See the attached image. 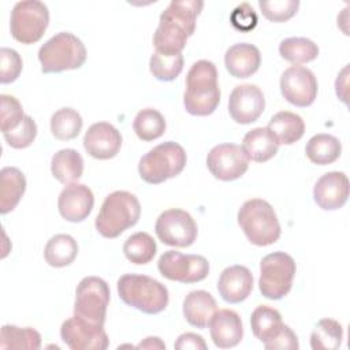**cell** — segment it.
Masks as SVG:
<instances>
[{
	"mask_svg": "<svg viewBox=\"0 0 350 350\" xmlns=\"http://www.w3.org/2000/svg\"><path fill=\"white\" fill-rule=\"evenodd\" d=\"M154 231L157 238L168 246L187 247L197 239V223L183 209H167L156 220Z\"/></svg>",
	"mask_w": 350,
	"mask_h": 350,
	"instance_id": "12",
	"label": "cell"
},
{
	"mask_svg": "<svg viewBox=\"0 0 350 350\" xmlns=\"http://www.w3.org/2000/svg\"><path fill=\"white\" fill-rule=\"evenodd\" d=\"M83 148L94 159L115 157L122 146V135L115 126L107 122L93 123L83 135Z\"/></svg>",
	"mask_w": 350,
	"mask_h": 350,
	"instance_id": "17",
	"label": "cell"
},
{
	"mask_svg": "<svg viewBox=\"0 0 350 350\" xmlns=\"http://www.w3.org/2000/svg\"><path fill=\"white\" fill-rule=\"evenodd\" d=\"M139 349H152V347H159V349H164L165 345L160 340V338H156V336H149V338H145L144 342H141L138 345Z\"/></svg>",
	"mask_w": 350,
	"mask_h": 350,
	"instance_id": "45",
	"label": "cell"
},
{
	"mask_svg": "<svg viewBox=\"0 0 350 350\" xmlns=\"http://www.w3.org/2000/svg\"><path fill=\"white\" fill-rule=\"evenodd\" d=\"M22 57L15 49L1 48L0 49V82L11 83L18 79L22 72Z\"/></svg>",
	"mask_w": 350,
	"mask_h": 350,
	"instance_id": "41",
	"label": "cell"
},
{
	"mask_svg": "<svg viewBox=\"0 0 350 350\" xmlns=\"http://www.w3.org/2000/svg\"><path fill=\"white\" fill-rule=\"evenodd\" d=\"M283 321L280 313L267 305L257 306L250 316V325L254 336L262 342H269L280 329Z\"/></svg>",
	"mask_w": 350,
	"mask_h": 350,
	"instance_id": "30",
	"label": "cell"
},
{
	"mask_svg": "<svg viewBox=\"0 0 350 350\" xmlns=\"http://www.w3.org/2000/svg\"><path fill=\"white\" fill-rule=\"evenodd\" d=\"M109 295V286L104 279L97 276L83 278L75 290L74 314L104 325Z\"/></svg>",
	"mask_w": 350,
	"mask_h": 350,
	"instance_id": "10",
	"label": "cell"
},
{
	"mask_svg": "<svg viewBox=\"0 0 350 350\" xmlns=\"http://www.w3.org/2000/svg\"><path fill=\"white\" fill-rule=\"evenodd\" d=\"M201 0H172L161 12L153 34L156 52L163 55L182 53L187 38L196 30V21L202 11Z\"/></svg>",
	"mask_w": 350,
	"mask_h": 350,
	"instance_id": "1",
	"label": "cell"
},
{
	"mask_svg": "<svg viewBox=\"0 0 350 350\" xmlns=\"http://www.w3.org/2000/svg\"><path fill=\"white\" fill-rule=\"evenodd\" d=\"M1 131L7 133L14 130L22 122L25 113L22 104L18 101L16 97L10 94H1Z\"/></svg>",
	"mask_w": 350,
	"mask_h": 350,
	"instance_id": "40",
	"label": "cell"
},
{
	"mask_svg": "<svg viewBox=\"0 0 350 350\" xmlns=\"http://www.w3.org/2000/svg\"><path fill=\"white\" fill-rule=\"evenodd\" d=\"M38 60L44 74L77 70L86 62V48L77 36L62 31L41 45Z\"/></svg>",
	"mask_w": 350,
	"mask_h": 350,
	"instance_id": "6",
	"label": "cell"
},
{
	"mask_svg": "<svg viewBox=\"0 0 350 350\" xmlns=\"http://www.w3.org/2000/svg\"><path fill=\"white\" fill-rule=\"evenodd\" d=\"M267 129L279 145H291L302 138L305 123L299 115L290 111H280L269 119Z\"/></svg>",
	"mask_w": 350,
	"mask_h": 350,
	"instance_id": "26",
	"label": "cell"
},
{
	"mask_svg": "<svg viewBox=\"0 0 350 350\" xmlns=\"http://www.w3.org/2000/svg\"><path fill=\"white\" fill-rule=\"evenodd\" d=\"M174 347L178 349V350H187V349L205 350L206 343H205V340L202 339L201 335H197V334H193V332H186V334H182L176 339Z\"/></svg>",
	"mask_w": 350,
	"mask_h": 350,
	"instance_id": "44",
	"label": "cell"
},
{
	"mask_svg": "<svg viewBox=\"0 0 350 350\" xmlns=\"http://www.w3.org/2000/svg\"><path fill=\"white\" fill-rule=\"evenodd\" d=\"M241 148L249 160L265 163L278 153L279 144L267 127H256L245 134Z\"/></svg>",
	"mask_w": 350,
	"mask_h": 350,
	"instance_id": "24",
	"label": "cell"
},
{
	"mask_svg": "<svg viewBox=\"0 0 350 350\" xmlns=\"http://www.w3.org/2000/svg\"><path fill=\"white\" fill-rule=\"evenodd\" d=\"M265 98L261 89L252 83L238 85L228 98V112L234 122L249 124L256 122L264 112Z\"/></svg>",
	"mask_w": 350,
	"mask_h": 350,
	"instance_id": "16",
	"label": "cell"
},
{
	"mask_svg": "<svg viewBox=\"0 0 350 350\" xmlns=\"http://www.w3.org/2000/svg\"><path fill=\"white\" fill-rule=\"evenodd\" d=\"M258 7L262 15L271 22H286L293 18L299 7L298 0H260Z\"/></svg>",
	"mask_w": 350,
	"mask_h": 350,
	"instance_id": "39",
	"label": "cell"
},
{
	"mask_svg": "<svg viewBox=\"0 0 350 350\" xmlns=\"http://www.w3.org/2000/svg\"><path fill=\"white\" fill-rule=\"evenodd\" d=\"M206 167L211 174L223 182L241 178L249 167V159L237 144H219L206 156Z\"/></svg>",
	"mask_w": 350,
	"mask_h": 350,
	"instance_id": "14",
	"label": "cell"
},
{
	"mask_svg": "<svg viewBox=\"0 0 350 350\" xmlns=\"http://www.w3.org/2000/svg\"><path fill=\"white\" fill-rule=\"evenodd\" d=\"M83 120L78 111L70 107L57 109L51 116V133L56 139L70 141L78 137Z\"/></svg>",
	"mask_w": 350,
	"mask_h": 350,
	"instance_id": "32",
	"label": "cell"
},
{
	"mask_svg": "<svg viewBox=\"0 0 350 350\" xmlns=\"http://www.w3.org/2000/svg\"><path fill=\"white\" fill-rule=\"evenodd\" d=\"M78 254V243L68 234H57L52 237L44 249L45 261L55 268L70 265Z\"/></svg>",
	"mask_w": 350,
	"mask_h": 350,
	"instance_id": "29",
	"label": "cell"
},
{
	"mask_svg": "<svg viewBox=\"0 0 350 350\" xmlns=\"http://www.w3.org/2000/svg\"><path fill=\"white\" fill-rule=\"evenodd\" d=\"M317 79L314 74L304 66H291L280 77L282 96L295 107H309L317 97Z\"/></svg>",
	"mask_w": 350,
	"mask_h": 350,
	"instance_id": "15",
	"label": "cell"
},
{
	"mask_svg": "<svg viewBox=\"0 0 350 350\" xmlns=\"http://www.w3.org/2000/svg\"><path fill=\"white\" fill-rule=\"evenodd\" d=\"M238 224L246 238L256 246H268L280 238V224L269 202L252 198L238 211Z\"/></svg>",
	"mask_w": 350,
	"mask_h": 350,
	"instance_id": "5",
	"label": "cell"
},
{
	"mask_svg": "<svg viewBox=\"0 0 350 350\" xmlns=\"http://www.w3.org/2000/svg\"><path fill=\"white\" fill-rule=\"evenodd\" d=\"M141 216L138 198L124 190L108 194L96 217V230L104 238H116L137 224Z\"/></svg>",
	"mask_w": 350,
	"mask_h": 350,
	"instance_id": "3",
	"label": "cell"
},
{
	"mask_svg": "<svg viewBox=\"0 0 350 350\" xmlns=\"http://www.w3.org/2000/svg\"><path fill=\"white\" fill-rule=\"evenodd\" d=\"M257 14L249 3H241L230 15L231 25L239 31H250L257 25Z\"/></svg>",
	"mask_w": 350,
	"mask_h": 350,
	"instance_id": "42",
	"label": "cell"
},
{
	"mask_svg": "<svg viewBox=\"0 0 350 350\" xmlns=\"http://www.w3.org/2000/svg\"><path fill=\"white\" fill-rule=\"evenodd\" d=\"M5 142L14 149H23L33 144L37 135V124L31 116L25 115L22 122L14 130L3 133Z\"/></svg>",
	"mask_w": 350,
	"mask_h": 350,
	"instance_id": "38",
	"label": "cell"
},
{
	"mask_svg": "<svg viewBox=\"0 0 350 350\" xmlns=\"http://www.w3.org/2000/svg\"><path fill=\"white\" fill-rule=\"evenodd\" d=\"M41 346V335L31 327H16L5 324L1 327L0 347L1 349H29L37 350Z\"/></svg>",
	"mask_w": 350,
	"mask_h": 350,
	"instance_id": "34",
	"label": "cell"
},
{
	"mask_svg": "<svg viewBox=\"0 0 350 350\" xmlns=\"http://www.w3.org/2000/svg\"><path fill=\"white\" fill-rule=\"evenodd\" d=\"M186 161L187 156L185 149L174 141H167L154 146L141 157L138 174L146 183L159 185L179 175Z\"/></svg>",
	"mask_w": 350,
	"mask_h": 350,
	"instance_id": "7",
	"label": "cell"
},
{
	"mask_svg": "<svg viewBox=\"0 0 350 350\" xmlns=\"http://www.w3.org/2000/svg\"><path fill=\"white\" fill-rule=\"evenodd\" d=\"M133 129L139 139L149 142L160 138L164 134L165 119L157 109L145 108L137 113Z\"/></svg>",
	"mask_w": 350,
	"mask_h": 350,
	"instance_id": "36",
	"label": "cell"
},
{
	"mask_svg": "<svg viewBox=\"0 0 350 350\" xmlns=\"http://www.w3.org/2000/svg\"><path fill=\"white\" fill-rule=\"evenodd\" d=\"M220 96L216 66L209 60L196 62L186 75V111L194 116H208L216 111Z\"/></svg>",
	"mask_w": 350,
	"mask_h": 350,
	"instance_id": "2",
	"label": "cell"
},
{
	"mask_svg": "<svg viewBox=\"0 0 350 350\" xmlns=\"http://www.w3.org/2000/svg\"><path fill=\"white\" fill-rule=\"evenodd\" d=\"M280 56L294 66L309 63L319 55V46L306 37H290L279 44Z\"/></svg>",
	"mask_w": 350,
	"mask_h": 350,
	"instance_id": "31",
	"label": "cell"
},
{
	"mask_svg": "<svg viewBox=\"0 0 350 350\" xmlns=\"http://www.w3.org/2000/svg\"><path fill=\"white\" fill-rule=\"evenodd\" d=\"M305 153L313 164L327 165L339 159L342 153V144L331 134H316L308 141Z\"/></svg>",
	"mask_w": 350,
	"mask_h": 350,
	"instance_id": "28",
	"label": "cell"
},
{
	"mask_svg": "<svg viewBox=\"0 0 350 350\" xmlns=\"http://www.w3.org/2000/svg\"><path fill=\"white\" fill-rule=\"evenodd\" d=\"M253 290V275L245 265L227 267L219 276L217 291L228 304L245 301Z\"/></svg>",
	"mask_w": 350,
	"mask_h": 350,
	"instance_id": "20",
	"label": "cell"
},
{
	"mask_svg": "<svg viewBox=\"0 0 350 350\" xmlns=\"http://www.w3.org/2000/svg\"><path fill=\"white\" fill-rule=\"evenodd\" d=\"M209 332L213 343L217 347H234L243 338L242 320L239 314L231 309L216 310L209 323Z\"/></svg>",
	"mask_w": 350,
	"mask_h": 350,
	"instance_id": "21",
	"label": "cell"
},
{
	"mask_svg": "<svg viewBox=\"0 0 350 350\" xmlns=\"http://www.w3.org/2000/svg\"><path fill=\"white\" fill-rule=\"evenodd\" d=\"M94 196L82 183H70L62 190L57 198V208L63 219L71 223L83 221L92 212Z\"/></svg>",
	"mask_w": 350,
	"mask_h": 350,
	"instance_id": "18",
	"label": "cell"
},
{
	"mask_svg": "<svg viewBox=\"0 0 350 350\" xmlns=\"http://www.w3.org/2000/svg\"><path fill=\"white\" fill-rule=\"evenodd\" d=\"M52 175L63 185L75 183L83 174V159L75 149H60L51 161Z\"/></svg>",
	"mask_w": 350,
	"mask_h": 350,
	"instance_id": "27",
	"label": "cell"
},
{
	"mask_svg": "<svg viewBox=\"0 0 350 350\" xmlns=\"http://www.w3.org/2000/svg\"><path fill=\"white\" fill-rule=\"evenodd\" d=\"M217 310V305L211 293L205 290L190 291L183 301V316L196 328H206Z\"/></svg>",
	"mask_w": 350,
	"mask_h": 350,
	"instance_id": "23",
	"label": "cell"
},
{
	"mask_svg": "<svg viewBox=\"0 0 350 350\" xmlns=\"http://www.w3.org/2000/svg\"><path fill=\"white\" fill-rule=\"evenodd\" d=\"M343 328L334 319H321L310 334V347L313 350H335L342 345Z\"/></svg>",
	"mask_w": 350,
	"mask_h": 350,
	"instance_id": "33",
	"label": "cell"
},
{
	"mask_svg": "<svg viewBox=\"0 0 350 350\" xmlns=\"http://www.w3.org/2000/svg\"><path fill=\"white\" fill-rule=\"evenodd\" d=\"M60 336L71 350H105L109 346L103 324L88 321L77 314L62 324Z\"/></svg>",
	"mask_w": 350,
	"mask_h": 350,
	"instance_id": "13",
	"label": "cell"
},
{
	"mask_svg": "<svg viewBox=\"0 0 350 350\" xmlns=\"http://www.w3.org/2000/svg\"><path fill=\"white\" fill-rule=\"evenodd\" d=\"M297 265L293 257L284 252H273L262 257L260 262L258 288L268 299H280L291 290Z\"/></svg>",
	"mask_w": 350,
	"mask_h": 350,
	"instance_id": "8",
	"label": "cell"
},
{
	"mask_svg": "<svg viewBox=\"0 0 350 350\" xmlns=\"http://www.w3.org/2000/svg\"><path fill=\"white\" fill-rule=\"evenodd\" d=\"M49 23L48 7L38 0L18 1L10 19L11 36L25 44H34L41 40Z\"/></svg>",
	"mask_w": 350,
	"mask_h": 350,
	"instance_id": "9",
	"label": "cell"
},
{
	"mask_svg": "<svg viewBox=\"0 0 350 350\" xmlns=\"http://www.w3.org/2000/svg\"><path fill=\"white\" fill-rule=\"evenodd\" d=\"M264 347L267 350H297L299 347V343L294 331L288 325L282 324L278 334L269 342L264 343Z\"/></svg>",
	"mask_w": 350,
	"mask_h": 350,
	"instance_id": "43",
	"label": "cell"
},
{
	"mask_svg": "<svg viewBox=\"0 0 350 350\" xmlns=\"http://www.w3.org/2000/svg\"><path fill=\"white\" fill-rule=\"evenodd\" d=\"M183 55H163L154 51V53L150 56L149 68L153 77L163 82L174 81L179 77V74L183 70Z\"/></svg>",
	"mask_w": 350,
	"mask_h": 350,
	"instance_id": "37",
	"label": "cell"
},
{
	"mask_svg": "<svg viewBox=\"0 0 350 350\" xmlns=\"http://www.w3.org/2000/svg\"><path fill=\"white\" fill-rule=\"evenodd\" d=\"M120 299L142 313L156 314L168 305V290L159 280L137 273H126L118 280Z\"/></svg>",
	"mask_w": 350,
	"mask_h": 350,
	"instance_id": "4",
	"label": "cell"
},
{
	"mask_svg": "<svg viewBox=\"0 0 350 350\" xmlns=\"http://www.w3.org/2000/svg\"><path fill=\"white\" fill-rule=\"evenodd\" d=\"M156 241L148 232L142 231L130 235L123 245V253L126 258L135 265L150 262L156 256Z\"/></svg>",
	"mask_w": 350,
	"mask_h": 350,
	"instance_id": "35",
	"label": "cell"
},
{
	"mask_svg": "<svg viewBox=\"0 0 350 350\" xmlns=\"http://www.w3.org/2000/svg\"><path fill=\"white\" fill-rule=\"evenodd\" d=\"M26 190V178L16 167L0 171V213L5 215L16 208Z\"/></svg>",
	"mask_w": 350,
	"mask_h": 350,
	"instance_id": "25",
	"label": "cell"
},
{
	"mask_svg": "<svg viewBox=\"0 0 350 350\" xmlns=\"http://www.w3.org/2000/svg\"><path fill=\"white\" fill-rule=\"evenodd\" d=\"M224 64L234 78H249L260 68L261 55L256 45L238 42L227 49Z\"/></svg>",
	"mask_w": 350,
	"mask_h": 350,
	"instance_id": "22",
	"label": "cell"
},
{
	"mask_svg": "<svg viewBox=\"0 0 350 350\" xmlns=\"http://www.w3.org/2000/svg\"><path fill=\"white\" fill-rule=\"evenodd\" d=\"M313 198L324 211L342 208L349 198V179L346 174L331 171L321 175L313 187Z\"/></svg>",
	"mask_w": 350,
	"mask_h": 350,
	"instance_id": "19",
	"label": "cell"
},
{
	"mask_svg": "<svg viewBox=\"0 0 350 350\" xmlns=\"http://www.w3.org/2000/svg\"><path fill=\"white\" fill-rule=\"evenodd\" d=\"M159 272L168 280L185 284L204 280L209 273V262L200 254H183L176 250L164 252L157 262Z\"/></svg>",
	"mask_w": 350,
	"mask_h": 350,
	"instance_id": "11",
	"label": "cell"
}]
</instances>
